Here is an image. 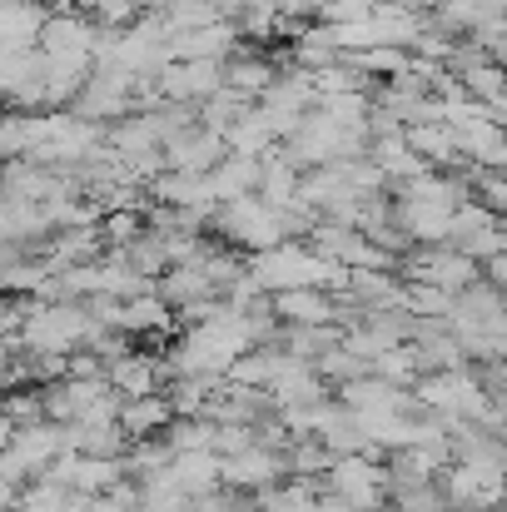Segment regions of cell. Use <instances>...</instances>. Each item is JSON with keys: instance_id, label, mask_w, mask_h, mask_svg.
I'll return each mask as SVG.
<instances>
[{"instance_id": "6da1fadb", "label": "cell", "mask_w": 507, "mask_h": 512, "mask_svg": "<svg viewBox=\"0 0 507 512\" xmlns=\"http://www.w3.org/2000/svg\"><path fill=\"white\" fill-rule=\"evenodd\" d=\"M274 314L289 329H329L343 319V304L329 289H284V294H274Z\"/></svg>"}, {"instance_id": "7a4b0ae2", "label": "cell", "mask_w": 507, "mask_h": 512, "mask_svg": "<svg viewBox=\"0 0 507 512\" xmlns=\"http://www.w3.org/2000/svg\"><path fill=\"white\" fill-rule=\"evenodd\" d=\"M473 512H507V508H473Z\"/></svg>"}]
</instances>
